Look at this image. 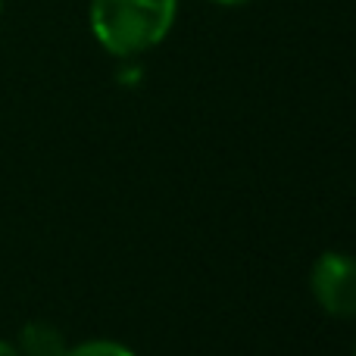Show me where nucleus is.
<instances>
[{
	"label": "nucleus",
	"instance_id": "f03ea898",
	"mask_svg": "<svg viewBox=\"0 0 356 356\" xmlns=\"http://www.w3.org/2000/svg\"><path fill=\"white\" fill-rule=\"evenodd\" d=\"M309 291L332 319H356V257L341 250L322 253L309 272Z\"/></svg>",
	"mask_w": 356,
	"mask_h": 356
},
{
	"label": "nucleus",
	"instance_id": "f257e3e1",
	"mask_svg": "<svg viewBox=\"0 0 356 356\" xmlns=\"http://www.w3.org/2000/svg\"><path fill=\"white\" fill-rule=\"evenodd\" d=\"M178 0H91L88 25L110 56L131 60L169 38Z\"/></svg>",
	"mask_w": 356,
	"mask_h": 356
},
{
	"label": "nucleus",
	"instance_id": "20e7f679",
	"mask_svg": "<svg viewBox=\"0 0 356 356\" xmlns=\"http://www.w3.org/2000/svg\"><path fill=\"white\" fill-rule=\"evenodd\" d=\"M63 356H135V353H131L129 347L116 344V341L97 338V341H81V344H75V347H66Z\"/></svg>",
	"mask_w": 356,
	"mask_h": 356
},
{
	"label": "nucleus",
	"instance_id": "423d86ee",
	"mask_svg": "<svg viewBox=\"0 0 356 356\" xmlns=\"http://www.w3.org/2000/svg\"><path fill=\"white\" fill-rule=\"evenodd\" d=\"M0 356H22V353H19L13 344H6V341H0Z\"/></svg>",
	"mask_w": 356,
	"mask_h": 356
},
{
	"label": "nucleus",
	"instance_id": "7ed1b4c3",
	"mask_svg": "<svg viewBox=\"0 0 356 356\" xmlns=\"http://www.w3.org/2000/svg\"><path fill=\"white\" fill-rule=\"evenodd\" d=\"M16 350L22 356H63L66 353V338H63V332L56 325L38 319L22 325Z\"/></svg>",
	"mask_w": 356,
	"mask_h": 356
},
{
	"label": "nucleus",
	"instance_id": "6e6552de",
	"mask_svg": "<svg viewBox=\"0 0 356 356\" xmlns=\"http://www.w3.org/2000/svg\"><path fill=\"white\" fill-rule=\"evenodd\" d=\"M0 16H3V0H0Z\"/></svg>",
	"mask_w": 356,
	"mask_h": 356
},
{
	"label": "nucleus",
	"instance_id": "0eeeda50",
	"mask_svg": "<svg viewBox=\"0 0 356 356\" xmlns=\"http://www.w3.org/2000/svg\"><path fill=\"white\" fill-rule=\"evenodd\" d=\"M209 3H216V6H244V3H250V0H209Z\"/></svg>",
	"mask_w": 356,
	"mask_h": 356
},
{
	"label": "nucleus",
	"instance_id": "39448f33",
	"mask_svg": "<svg viewBox=\"0 0 356 356\" xmlns=\"http://www.w3.org/2000/svg\"><path fill=\"white\" fill-rule=\"evenodd\" d=\"M119 81H122V85H138V81H141V69L138 66L122 69V72H119Z\"/></svg>",
	"mask_w": 356,
	"mask_h": 356
},
{
	"label": "nucleus",
	"instance_id": "1a4fd4ad",
	"mask_svg": "<svg viewBox=\"0 0 356 356\" xmlns=\"http://www.w3.org/2000/svg\"><path fill=\"white\" fill-rule=\"evenodd\" d=\"M353 356H356V344H353Z\"/></svg>",
	"mask_w": 356,
	"mask_h": 356
}]
</instances>
